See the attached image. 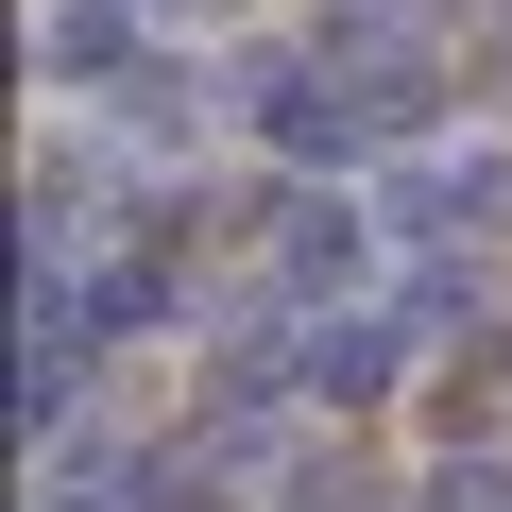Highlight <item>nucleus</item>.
I'll return each mask as SVG.
<instances>
[{"instance_id":"7ed1b4c3","label":"nucleus","mask_w":512,"mask_h":512,"mask_svg":"<svg viewBox=\"0 0 512 512\" xmlns=\"http://www.w3.org/2000/svg\"><path fill=\"white\" fill-rule=\"evenodd\" d=\"M52 69H69V86H103V103H120V86H137V69H154V52H137V0H69V18H52Z\"/></svg>"},{"instance_id":"39448f33","label":"nucleus","mask_w":512,"mask_h":512,"mask_svg":"<svg viewBox=\"0 0 512 512\" xmlns=\"http://www.w3.org/2000/svg\"><path fill=\"white\" fill-rule=\"evenodd\" d=\"M410 512H512V478H495V461H444V478H427Z\"/></svg>"},{"instance_id":"f03ea898","label":"nucleus","mask_w":512,"mask_h":512,"mask_svg":"<svg viewBox=\"0 0 512 512\" xmlns=\"http://www.w3.org/2000/svg\"><path fill=\"white\" fill-rule=\"evenodd\" d=\"M256 239H274V291H359V205H325V188H291V205L256 222Z\"/></svg>"},{"instance_id":"f257e3e1","label":"nucleus","mask_w":512,"mask_h":512,"mask_svg":"<svg viewBox=\"0 0 512 512\" xmlns=\"http://www.w3.org/2000/svg\"><path fill=\"white\" fill-rule=\"evenodd\" d=\"M495 222H512V154H427V171H393V239L461 256V239H495Z\"/></svg>"},{"instance_id":"20e7f679","label":"nucleus","mask_w":512,"mask_h":512,"mask_svg":"<svg viewBox=\"0 0 512 512\" xmlns=\"http://www.w3.org/2000/svg\"><path fill=\"white\" fill-rule=\"evenodd\" d=\"M393 342H410L393 308H376V325H325V342H308V393H342V410H359V393H393Z\"/></svg>"}]
</instances>
